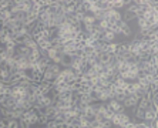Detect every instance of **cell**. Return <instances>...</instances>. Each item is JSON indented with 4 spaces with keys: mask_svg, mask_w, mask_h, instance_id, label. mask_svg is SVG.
<instances>
[{
    "mask_svg": "<svg viewBox=\"0 0 158 128\" xmlns=\"http://www.w3.org/2000/svg\"><path fill=\"white\" fill-rule=\"evenodd\" d=\"M22 118L24 121H27V122H29L31 127H33V125H36V124H39V113H37L34 108L24 111V114H23Z\"/></svg>",
    "mask_w": 158,
    "mask_h": 128,
    "instance_id": "cell-1",
    "label": "cell"
},
{
    "mask_svg": "<svg viewBox=\"0 0 158 128\" xmlns=\"http://www.w3.org/2000/svg\"><path fill=\"white\" fill-rule=\"evenodd\" d=\"M141 98L137 94H128L127 97H125L124 102H123V107H124V108H132V107H137V104H138Z\"/></svg>",
    "mask_w": 158,
    "mask_h": 128,
    "instance_id": "cell-2",
    "label": "cell"
},
{
    "mask_svg": "<svg viewBox=\"0 0 158 128\" xmlns=\"http://www.w3.org/2000/svg\"><path fill=\"white\" fill-rule=\"evenodd\" d=\"M117 117H118V125H120V127H123V128H124L125 125L130 122V115L127 114L125 108H124V110H121V111H118Z\"/></svg>",
    "mask_w": 158,
    "mask_h": 128,
    "instance_id": "cell-3",
    "label": "cell"
},
{
    "mask_svg": "<svg viewBox=\"0 0 158 128\" xmlns=\"http://www.w3.org/2000/svg\"><path fill=\"white\" fill-rule=\"evenodd\" d=\"M107 108H108V110H111L113 113H118V111L124 110V107H123L121 102H118L117 100H114V98L107 101Z\"/></svg>",
    "mask_w": 158,
    "mask_h": 128,
    "instance_id": "cell-4",
    "label": "cell"
},
{
    "mask_svg": "<svg viewBox=\"0 0 158 128\" xmlns=\"http://www.w3.org/2000/svg\"><path fill=\"white\" fill-rule=\"evenodd\" d=\"M157 120V111L155 110H147V111H144V120L143 121H147V122H151V121H154Z\"/></svg>",
    "mask_w": 158,
    "mask_h": 128,
    "instance_id": "cell-5",
    "label": "cell"
},
{
    "mask_svg": "<svg viewBox=\"0 0 158 128\" xmlns=\"http://www.w3.org/2000/svg\"><path fill=\"white\" fill-rule=\"evenodd\" d=\"M96 19H94V16L90 14V13H85L84 19H83V22H81V24L83 26H93V24H96Z\"/></svg>",
    "mask_w": 158,
    "mask_h": 128,
    "instance_id": "cell-6",
    "label": "cell"
},
{
    "mask_svg": "<svg viewBox=\"0 0 158 128\" xmlns=\"http://www.w3.org/2000/svg\"><path fill=\"white\" fill-rule=\"evenodd\" d=\"M117 47H118V43H108L104 47V53H107V54H115L117 53Z\"/></svg>",
    "mask_w": 158,
    "mask_h": 128,
    "instance_id": "cell-7",
    "label": "cell"
},
{
    "mask_svg": "<svg viewBox=\"0 0 158 128\" xmlns=\"http://www.w3.org/2000/svg\"><path fill=\"white\" fill-rule=\"evenodd\" d=\"M137 107L144 111L151 110V101H148V100H145V98H141L140 101H138V104H137Z\"/></svg>",
    "mask_w": 158,
    "mask_h": 128,
    "instance_id": "cell-8",
    "label": "cell"
},
{
    "mask_svg": "<svg viewBox=\"0 0 158 128\" xmlns=\"http://www.w3.org/2000/svg\"><path fill=\"white\" fill-rule=\"evenodd\" d=\"M23 114H24V111H23V110H20V108H15V110L10 111L9 117L13 118V120H20V118L23 117Z\"/></svg>",
    "mask_w": 158,
    "mask_h": 128,
    "instance_id": "cell-9",
    "label": "cell"
},
{
    "mask_svg": "<svg viewBox=\"0 0 158 128\" xmlns=\"http://www.w3.org/2000/svg\"><path fill=\"white\" fill-rule=\"evenodd\" d=\"M46 70H48V71H52V73L54 74L56 77H57V76H59V74H60V71H61V67H60L59 64H54V63H50V64H48V66H47V68H46Z\"/></svg>",
    "mask_w": 158,
    "mask_h": 128,
    "instance_id": "cell-10",
    "label": "cell"
},
{
    "mask_svg": "<svg viewBox=\"0 0 158 128\" xmlns=\"http://www.w3.org/2000/svg\"><path fill=\"white\" fill-rule=\"evenodd\" d=\"M43 80H44V81H50V83H52V81L56 80V76L52 73V71L46 70V71L43 73Z\"/></svg>",
    "mask_w": 158,
    "mask_h": 128,
    "instance_id": "cell-11",
    "label": "cell"
},
{
    "mask_svg": "<svg viewBox=\"0 0 158 128\" xmlns=\"http://www.w3.org/2000/svg\"><path fill=\"white\" fill-rule=\"evenodd\" d=\"M80 101L83 102L84 105H88V104H93V100H91V95H90V94H81Z\"/></svg>",
    "mask_w": 158,
    "mask_h": 128,
    "instance_id": "cell-12",
    "label": "cell"
},
{
    "mask_svg": "<svg viewBox=\"0 0 158 128\" xmlns=\"http://www.w3.org/2000/svg\"><path fill=\"white\" fill-rule=\"evenodd\" d=\"M57 56H59V51H57V50H54V48H52V47L47 50V57L50 60H54Z\"/></svg>",
    "mask_w": 158,
    "mask_h": 128,
    "instance_id": "cell-13",
    "label": "cell"
},
{
    "mask_svg": "<svg viewBox=\"0 0 158 128\" xmlns=\"http://www.w3.org/2000/svg\"><path fill=\"white\" fill-rule=\"evenodd\" d=\"M10 7V2L9 0H0V10H6Z\"/></svg>",
    "mask_w": 158,
    "mask_h": 128,
    "instance_id": "cell-14",
    "label": "cell"
},
{
    "mask_svg": "<svg viewBox=\"0 0 158 128\" xmlns=\"http://www.w3.org/2000/svg\"><path fill=\"white\" fill-rule=\"evenodd\" d=\"M29 127H31V125H30L27 121H24L23 118L19 120V128H29Z\"/></svg>",
    "mask_w": 158,
    "mask_h": 128,
    "instance_id": "cell-15",
    "label": "cell"
},
{
    "mask_svg": "<svg viewBox=\"0 0 158 128\" xmlns=\"http://www.w3.org/2000/svg\"><path fill=\"white\" fill-rule=\"evenodd\" d=\"M46 128H59V124L56 122L54 120H52V121H47V124L44 125Z\"/></svg>",
    "mask_w": 158,
    "mask_h": 128,
    "instance_id": "cell-16",
    "label": "cell"
},
{
    "mask_svg": "<svg viewBox=\"0 0 158 128\" xmlns=\"http://www.w3.org/2000/svg\"><path fill=\"white\" fill-rule=\"evenodd\" d=\"M101 125H103L104 128H113V122H111L110 120H103Z\"/></svg>",
    "mask_w": 158,
    "mask_h": 128,
    "instance_id": "cell-17",
    "label": "cell"
},
{
    "mask_svg": "<svg viewBox=\"0 0 158 128\" xmlns=\"http://www.w3.org/2000/svg\"><path fill=\"white\" fill-rule=\"evenodd\" d=\"M157 88H158V81L154 80L152 83H150V90L151 91H157Z\"/></svg>",
    "mask_w": 158,
    "mask_h": 128,
    "instance_id": "cell-18",
    "label": "cell"
}]
</instances>
